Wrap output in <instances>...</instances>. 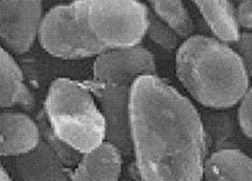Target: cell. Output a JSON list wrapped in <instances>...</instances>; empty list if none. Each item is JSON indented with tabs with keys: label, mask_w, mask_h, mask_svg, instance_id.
Listing matches in <instances>:
<instances>
[{
	"label": "cell",
	"mask_w": 252,
	"mask_h": 181,
	"mask_svg": "<svg viewBox=\"0 0 252 181\" xmlns=\"http://www.w3.org/2000/svg\"><path fill=\"white\" fill-rule=\"evenodd\" d=\"M238 1H239V2H242V1H245V0H238Z\"/></svg>",
	"instance_id": "obj_21"
},
{
	"label": "cell",
	"mask_w": 252,
	"mask_h": 181,
	"mask_svg": "<svg viewBox=\"0 0 252 181\" xmlns=\"http://www.w3.org/2000/svg\"><path fill=\"white\" fill-rule=\"evenodd\" d=\"M238 121L243 133L252 139V88H249L239 102Z\"/></svg>",
	"instance_id": "obj_17"
},
{
	"label": "cell",
	"mask_w": 252,
	"mask_h": 181,
	"mask_svg": "<svg viewBox=\"0 0 252 181\" xmlns=\"http://www.w3.org/2000/svg\"><path fill=\"white\" fill-rule=\"evenodd\" d=\"M232 44V49L242 58L249 75L252 76V32H240V36Z\"/></svg>",
	"instance_id": "obj_18"
},
{
	"label": "cell",
	"mask_w": 252,
	"mask_h": 181,
	"mask_svg": "<svg viewBox=\"0 0 252 181\" xmlns=\"http://www.w3.org/2000/svg\"><path fill=\"white\" fill-rule=\"evenodd\" d=\"M206 180H252V159L238 150H221L206 157Z\"/></svg>",
	"instance_id": "obj_13"
},
{
	"label": "cell",
	"mask_w": 252,
	"mask_h": 181,
	"mask_svg": "<svg viewBox=\"0 0 252 181\" xmlns=\"http://www.w3.org/2000/svg\"><path fill=\"white\" fill-rule=\"evenodd\" d=\"M218 39L233 43L240 36L237 10L230 0H192Z\"/></svg>",
	"instance_id": "obj_12"
},
{
	"label": "cell",
	"mask_w": 252,
	"mask_h": 181,
	"mask_svg": "<svg viewBox=\"0 0 252 181\" xmlns=\"http://www.w3.org/2000/svg\"><path fill=\"white\" fill-rule=\"evenodd\" d=\"M56 151L42 139L34 150L17 157L16 169L22 180H66L68 174Z\"/></svg>",
	"instance_id": "obj_10"
},
{
	"label": "cell",
	"mask_w": 252,
	"mask_h": 181,
	"mask_svg": "<svg viewBox=\"0 0 252 181\" xmlns=\"http://www.w3.org/2000/svg\"><path fill=\"white\" fill-rule=\"evenodd\" d=\"M76 18L105 50L137 46L148 31L149 10L139 0H75Z\"/></svg>",
	"instance_id": "obj_5"
},
{
	"label": "cell",
	"mask_w": 252,
	"mask_h": 181,
	"mask_svg": "<svg viewBox=\"0 0 252 181\" xmlns=\"http://www.w3.org/2000/svg\"><path fill=\"white\" fill-rule=\"evenodd\" d=\"M179 81L205 107L236 106L249 89L244 63L232 46L220 39L191 36L179 46L175 58Z\"/></svg>",
	"instance_id": "obj_2"
},
{
	"label": "cell",
	"mask_w": 252,
	"mask_h": 181,
	"mask_svg": "<svg viewBox=\"0 0 252 181\" xmlns=\"http://www.w3.org/2000/svg\"><path fill=\"white\" fill-rule=\"evenodd\" d=\"M44 112L58 138L80 153L94 150L107 139V121L93 92L78 82L57 78L51 83Z\"/></svg>",
	"instance_id": "obj_4"
},
{
	"label": "cell",
	"mask_w": 252,
	"mask_h": 181,
	"mask_svg": "<svg viewBox=\"0 0 252 181\" xmlns=\"http://www.w3.org/2000/svg\"><path fill=\"white\" fill-rule=\"evenodd\" d=\"M43 0H1L0 34L8 49L26 54L33 45L42 23Z\"/></svg>",
	"instance_id": "obj_7"
},
{
	"label": "cell",
	"mask_w": 252,
	"mask_h": 181,
	"mask_svg": "<svg viewBox=\"0 0 252 181\" xmlns=\"http://www.w3.org/2000/svg\"><path fill=\"white\" fill-rule=\"evenodd\" d=\"M37 121L22 113L4 112L0 118V154L19 156L37 147L42 141Z\"/></svg>",
	"instance_id": "obj_8"
},
{
	"label": "cell",
	"mask_w": 252,
	"mask_h": 181,
	"mask_svg": "<svg viewBox=\"0 0 252 181\" xmlns=\"http://www.w3.org/2000/svg\"><path fill=\"white\" fill-rule=\"evenodd\" d=\"M38 40L44 50L62 60H82L107 51L82 29L71 4L52 7L44 16Z\"/></svg>",
	"instance_id": "obj_6"
},
{
	"label": "cell",
	"mask_w": 252,
	"mask_h": 181,
	"mask_svg": "<svg viewBox=\"0 0 252 181\" xmlns=\"http://www.w3.org/2000/svg\"><path fill=\"white\" fill-rule=\"evenodd\" d=\"M153 12L168 24L181 38L191 37L194 24L181 0H148Z\"/></svg>",
	"instance_id": "obj_14"
},
{
	"label": "cell",
	"mask_w": 252,
	"mask_h": 181,
	"mask_svg": "<svg viewBox=\"0 0 252 181\" xmlns=\"http://www.w3.org/2000/svg\"><path fill=\"white\" fill-rule=\"evenodd\" d=\"M38 125H39L40 133H42V138L45 140L48 144L51 146V148L56 151L61 161L64 163L65 167H76L80 162L82 153L72 148L71 146L63 141L61 138L56 135V133L52 129L51 124H50L48 118H46L45 112L38 113L36 119Z\"/></svg>",
	"instance_id": "obj_15"
},
{
	"label": "cell",
	"mask_w": 252,
	"mask_h": 181,
	"mask_svg": "<svg viewBox=\"0 0 252 181\" xmlns=\"http://www.w3.org/2000/svg\"><path fill=\"white\" fill-rule=\"evenodd\" d=\"M147 34L155 44H158L167 51L177 49L179 45V38H181L171 26L166 24L162 19H160L153 11H149Z\"/></svg>",
	"instance_id": "obj_16"
},
{
	"label": "cell",
	"mask_w": 252,
	"mask_h": 181,
	"mask_svg": "<svg viewBox=\"0 0 252 181\" xmlns=\"http://www.w3.org/2000/svg\"><path fill=\"white\" fill-rule=\"evenodd\" d=\"M122 151L116 145L105 140L94 150L82 154L72 180H119L122 172Z\"/></svg>",
	"instance_id": "obj_9"
},
{
	"label": "cell",
	"mask_w": 252,
	"mask_h": 181,
	"mask_svg": "<svg viewBox=\"0 0 252 181\" xmlns=\"http://www.w3.org/2000/svg\"><path fill=\"white\" fill-rule=\"evenodd\" d=\"M130 136L142 180H201L206 139L197 108L158 75L131 88Z\"/></svg>",
	"instance_id": "obj_1"
},
{
	"label": "cell",
	"mask_w": 252,
	"mask_h": 181,
	"mask_svg": "<svg viewBox=\"0 0 252 181\" xmlns=\"http://www.w3.org/2000/svg\"><path fill=\"white\" fill-rule=\"evenodd\" d=\"M237 18H238L240 28L252 30V0L239 2L237 7Z\"/></svg>",
	"instance_id": "obj_19"
},
{
	"label": "cell",
	"mask_w": 252,
	"mask_h": 181,
	"mask_svg": "<svg viewBox=\"0 0 252 181\" xmlns=\"http://www.w3.org/2000/svg\"><path fill=\"white\" fill-rule=\"evenodd\" d=\"M0 180L1 181H10L11 180L10 174L7 173L6 169H5L4 167H1V169H0Z\"/></svg>",
	"instance_id": "obj_20"
},
{
	"label": "cell",
	"mask_w": 252,
	"mask_h": 181,
	"mask_svg": "<svg viewBox=\"0 0 252 181\" xmlns=\"http://www.w3.org/2000/svg\"><path fill=\"white\" fill-rule=\"evenodd\" d=\"M0 104L2 108L20 106L28 112L34 109V97L24 83V75L14 58L5 49L0 56Z\"/></svg>",
	"instance_id": "obj_11"
},
{
	"label": "cell",
	"mask_w": 252,
	"mask_h": 181,
	"mask_svg": "<svg viewBox=\"0 0 252 181\" xmlns=\"http://www.w3.org/2000/svg\"><path fill=\"white\" fill-rule=\"evenodd\" d=\"M92 92L107 121V141L125 156L133 153L129 109L131 88L143 75H158L154 56L142 46L102 52L94 63Z\"/></svg>",
	"instance_id": "obj_3"
}]
</instances>
